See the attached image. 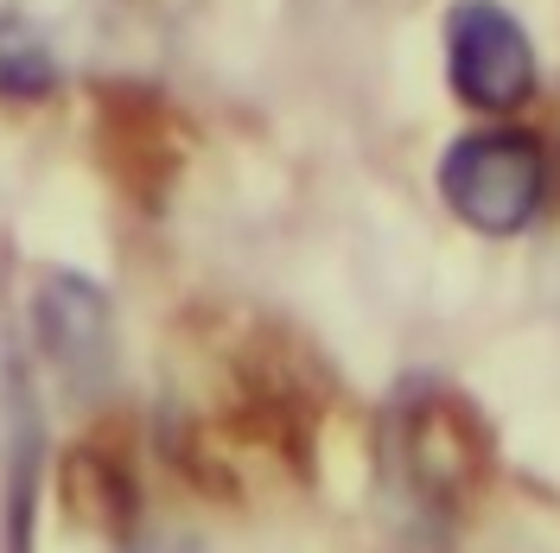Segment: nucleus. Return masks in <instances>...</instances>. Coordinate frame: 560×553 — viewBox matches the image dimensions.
<instances>
[{"instance_id":"4","label":"nucleus","mask_w":560,"mask_h":553,"mask_svg":"<svg viewBox=\"0 0 560 553\" xmlns=\"http://www.w3.org/2000/svg\"><path fill=\"white\" fill-rule=\"evenodd\" d=\"M58 90V58L33 20L0 13V96L7 103H38Z\"/></svg>"},{"instance_id":"1","label":"nucleus","mask_w":560,"mask_h":553,"mask_svg":"<svg viewBox=\"0 0 560 553\" xmlns=\"http://www.w3.org/2000/svg\"><path fill=\"white\" fill-rule=\"evenodd\" d=\"M440 198L478 236H516L548 204V153L523 128L458 134L440 160Z\"/></svg>"},{"instance_id":"3","label":"nucleus","mask_w":560,"mask_h":553,"mask_svg":"<svg viewBox=\"0 0 560 553\" xmlns=\"http://www.w3.org/2000/svg\"><path fill=\"white\" fill-rule=\"evenodd\" d=\"M33 344L65 376L70 395L103 388L115 369V311L108 293L83 274H45L33 293Z\"/></svg>"},{"instance_id":"2","label":"nucleus","mask_w":560,"mask_h":553,"mask_svg":"<svg viewBox=\"0 0 560 553\" xmlns=\"http://www.w3.org/2000/svg\"><path fill=\"white\" fill-rule=\"evenodd\" d=\"M535 38L497 0H458L446 13V83L465 108L510 115L535 96Z\"/></svg>"}]
</instances>
